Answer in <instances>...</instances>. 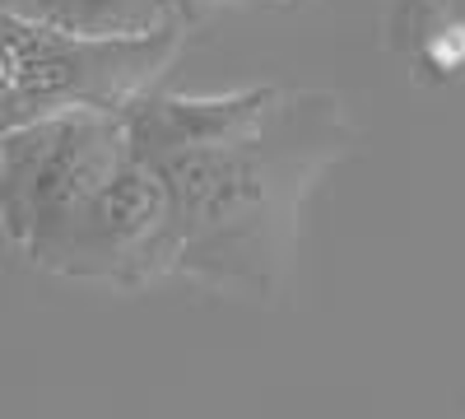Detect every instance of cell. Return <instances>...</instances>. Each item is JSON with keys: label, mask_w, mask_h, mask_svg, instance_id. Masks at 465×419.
Wrapping results in <instances>:
<instances>
[{"label": "cell", "mask_w": 465, "mask_h": 419, "mask_svg": "<svg viewBox=\"0 0 465 419\" xmlns=\"http://www.w3.org/2000/svg\"><path fill=\"white\" fill-rule=\"evenodd\" d=\"M349 145L354 126L335 94L280 89L252 131L153 159L177 228V275L228 298L284 303L302 201Z\"/></svg>", "instance_id": "1"}, {"label": "cell", "mask_w": 465, "mask_h": 419, "mask_svg": "<svg viewBox=\"0 0 465 419\" xmlns=\"http://www.w3.org/2000/svg\"><path fill=\"white\" fill-rule=\"evenodd\" d=\"M0 219L65 280L131 294L177 271L163 177L131 155L122 112L70 107L0 135Z\"/></svg>", "instance_id": "2"}, {"label": "cell", "mask_w": 465, "mask_h": 419, "mask_svg": "<svg viewBox=\"0 0 465 419\" xmlns=\"http://www.w3.org/2000/svg\"><path fill=\"white\" fill-rule=\"evenodd\" d=\"M182 47V24L149 37H74L0 10V135L52 112H122L153 89Z\"/></svg>", "instance_id": "3"}, {"label": "cell", "mask_w": 465, "mask_h": 419, "mask_svg": "<svg viewBox=\"0 0 465 419\" xmlns=\"http://www.w3.org/2000/svg\"><path fill=\"white\" fill-rule=\"evenodd\" d=\"M280 98L275 85H256V89H232V94H214V98H196V94H140L122 107V126H126V145L131 155L153 164L168 155H186V149H205V145H223L232 135L252 131L265 107Z\"/></svg>", "instance_id": "4"}, {"label": "cell", "mask_w": 465, "mask_h": 419, "mask_svg": "<svg viewBox=\"0 0 465 419\" xmlns=\"http://www.w3.org/2000/svg\"><path fill=\"white\" fill-rule=\"evenodd\" d=\"M0 10L74 37H149L168 24H182L177 0H0Z\"/></svg>", "instance_id": "5"}, {"label": "cell", "mask_w": 465, "mask_h": 419, "mask_svg": "<svg viewBox=\"0 0 465 419\" xmlns=\"http://www.w3.org/2000/svg\"><path fill=\"white\" fill-rule=\"evenodd\" d=\"M429 61H433L442 75H451V70L465 65V24H447V28H438V33L429 37Z\"/></svg>", "instance_id": "6"}, {"label": "cell", "mask_w": 465, "mask_h": 419, "mask_svg": "<svg viewBox=\"0 0 465 419\" xmlns=\"http://www.w3.org/2000/svg\"><path fill=\"white\" fill-rule=\"evenodd\" d=\"M219 5H289V0H177V15L182 19H196V15L219 10Z\"/></svg>", "instance_id": "7"}]
</instances>
